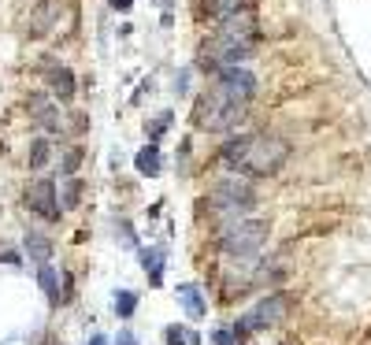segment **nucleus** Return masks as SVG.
<instances>
[{
    "mask_svg": "<svg viewBox=\"0 0 371 345\" xmlns=\"http://www.w3.org/2000/svg\"><path fill=\"white\" fill-rule=\"evenodd\" d=\"M141 263H145L149 282L160 286V282H164V249H141Z\"/></svg>",
    "mask_w": 371,
    "mask_h": 345,
    "instance_id": "nucleus-14",
    "label": "nucleus"
},
{
    "mask_svg": "<svg viewBox=\"0 0 371 345\" xmlns=\"http://www.w3.org/2000/svg\"><path fill=\"white\" fill-rule=\"evenodd\" d=\"M171 119H175V115H171V112H160V115H156V119H152V123H149V126H145V134H149V141H156V138H160V134H164V130L171 126Z\"/></svg>",
    "mask_w": 371,
    "mask_h": 345,
    "instance_id": "nucleus-22",
    "label": "nucleus"
},
{
    "mask_svg": "<svg viewBox=\"0 0 371 345\" xmlns=\"http://www.w3.org/2000/svg\"><path fill=\"white\" fill-rule=\"evenodd\" d=\"M216 89H223L227 97H234V100H242V104H249L256 97V89H260V82H256V74L249 71V67H223V71H216Z\"/></svg>",
    "mask_w": 371,
    "mask_h": 345,
    "instance_id": "nucleus-7",
    "label": "nucleus"
},
{
    "mask_svg": "<svg viewBox=\"0 0 371 345\" xmlns=\"http://www.w3.org/2000/svg\"><path fill=\"white\" fill-rule=\"evenodd\" d=\"M22 245H26V253H30V260H34V263H48V256H52V242H48L45 234L30 230Z\"/></svg>",
    "mask_w": 371,
    "mask_h": 345,
    "instance_id": "nucleus-15",
    "label": "nucleus"
},
{
    "mask_svg": "<svg viewBox=\"0 0 371 345\" xmlns=\"http://www.w3.org/2000/svg\"><path fill=\"white\" fill-rule=\"evenodd\" d=\"M245 119V104L227 97L223 89L211 86L208 93H201L193 104V126L197 130H208V134H219V130H234L237 123Z\"/></svg>",
    "mask_w": 371,
    "mask_h": 345,
    "instance_id": "nucleus-2",
    "label": "nucleus"
},
{
    "mask_svg": "<svg viewBox=\"0 0 371 345\" xmlns=\"http://www.w3.org/2000/svg\"><path fill=\"white\" fill-rule=\"evenodd\" d=\"M30 119H34L41 130H48V134H60V130H63L60 108H56L48 97H41V93H34V97H30Z\"/></svg>",
    "mask_w": 371,
    "mask_h": 345,
    "instance_id": "nucleus-10",
    "label": "nucleus"
},
{
    "mask_svg": "<svg viewBox=\"0 0 371 345\" xmlns=\"http://www.w3.org/2000/svg\"><path fill=\"white\" fill-rule=\"evenodd\" d=\"M253 48H256V45H245V41H234V37L211 34L208 41H201V48H197V67H201V71L237 67L242 60L253 56Z\"/></svg>",
    "mask_w": 371,
    "mask_h": 345,
    "instance_id": "nucleus-5",
    "label": "nucleus"
},
{
    "mask_svg": "<svg viewBox=\"0 0 371 345\" xmlns=\"http://www.w3.org/2000/svg\"><path fill=\"white\" fill-rule=\"evenodd\" d=\"M26 204H30L41 219H60V197H56V182L52 178H37L26 190Z\"/></svg>",
    "mask_w": 371,
    "mask_h": 345,
    "instance_id": "nucleus-8",
    "label": "nucleus"
},
{
    "mask_svg": "<svg viewBox=\"0 0 371 345\" xmlns=\"http://www.w3.org/2000/svg\"><path fill=\"white\" fill-rule=\"evenodd\" d=\"M211 341L216 345H237V334H234V327H219L216 334H211Z\"/></svg>",
    "mask_w": 371,
    "mask_h": 345,
    "instance_id": "nucleus-23",
    "label": "nucleus"
},
{
    "mask_svg": "<svg viewBox=\"0 0 371 345\" xmlns=\"http://www.w3.org/2000/svg\"><path fill=\"white\" fill-rule=\"evenodd\" d=\"M89 345H108V338H104V334H93V338H89Z\"/></svg>",
    "mask_w": 371,
    "mask_h": 345,
    "instance_id": "nucleus-27",
    "label": "nucleus"
},
{
    "mask_svg": "<svg viewBox=\"0 0 371 345\" xmlns=\"http://www.w3.org/2000/svg\"><path fill=\"white\" fill-rule=\"evenodd\" d=\"M82 149H78V145H67V149H63V160H60V178L63 175H74V167L82 164Z\"/></svg>",
    "mask_w": 371,
    "mask_h": 345,
    "instance_id": "nucleus-21",
    "label": "nucleus"
},
{
    "mask_svg": "<svg viewBox=\"0 0 371 345\" xmlns=\"http://www.w3.org/2000/svg\"><path fill=\"white\" fill-rule=\"evenodd\" d=\"M178 301H182V308L193 315V320H201V315H208V301L201 294V286L197 282H182L178 286Z\"/></svg>",
    "mask_w": 371,
    "mask_h": 345,
    "instance_id": "nucleus-11",
    "label": "nucleus"
},
{
    "mask_svg": "<svg viewBox=\"0 0 371 345\" xmlns=\"http://www.w3.org/2000/svg\"><path fill=\"white\" fill-rule=\"evenodd\" d=\"M219 160L249 178H263V175H275L289 160V141L275 134H242L223 145Z\"/></svg>",
    "mask_w": 371,
    "mask_h": 345,
    "instance_id": "nucleus-1",
    "label": "nucleus"
},
{
    "mask_svg": "<svg viewBox=\"0 0 371 345\" xmlns=\"http://www.w3.org/2000/svg\"><path fill=\"white\" fill-rule=\"evenodd\" d=\"M286 312H289V301H286V294H268L256 308H249L237 323H230L234 327V334L242 338L245 330H268V327H278L286 320Z\"/></svg>",
    "mask_w": 371,
    "mask_h": 345,
    "instance_id": "nucleus-6",
    "label": "nucleus"
},
{
    "mask_svg": "<svg viewBox=\"0 0 371 345\" xmlns=\"http://www.w3.org/2000/svg\"><path fill=\"white\" fill-rule=\"evenodd\" d=\"M268 242V223L263 219H230L219 230V249L223 256H253Z\"/></svg>",
    "mask_w": 371,
    "mask_h": 345,
    "instance_id": "nucleus-4",
    "label": "nucleus"
},
{
    "mask_svg": "<svg viewBox=\"0 0 371 345\" xmlns=\"http://www.w3.org/2000/svg\"><path fill=\"white\" fill-rule=\"evenodd\" d=\"M268 263H263L256 253L253 256H230V268H227V286H234L237 282V289H245V286H253V282H260Z\"/></svg>",
    "mask_w": 371,
    "mask_h": 345,
    "instance_id": "nucleus-9",
    "label": "nucleus"
},
{
    "mask_svg": "<svg viewBox=\"0 0 371 345\" xmlns=\"http://www.w3.org/2000/svg\"><path fill=\"white\" fill-rule=\"evenodd\" d=\"M245 8V0H201V11L208 19H227V15H234V11H242Z\"/></svg>",
    "mask_w": 371,
    "mask_h": 345,
    "instance_id": "nucleus-13",
    "label": "nucleus"
},
{
    "mask_svg": "<svg viewBox=\"0 0 371 345\" xmlns=\"http://www.w3.org/2000/svg\"><path fill=\"white\" fill-rule=\"evenodd\" d=\"M208 204H211L216 216L242 219L249 208H256V185H253V178H245L242 171H237V175H227V178H219L216 185H211Z\"/></svg>",
    "mask_w": 371,
    "mask_h": 345,
    "instance_id": "nucleus-3",
    "label": "nucleus"
},
{
    "mask_svg": "<svg viewBox=\"0 0 371 345\" xmlns=\"http://www.w3.org/2000/svg\"><path fill=\"white\" fill-rule=\"evenodd\" d=\"M37 282H41V289L48 294L52 304H60V268H52V263H41V271H37Z\"/></svg>",
    "mask_w": 371,
    "mask_h": 345,
    "instance_id": "nucleus-17",
    "label": "nucleus"
},
{
    "mask_svg": "<svg viewBox=\"0 0 371 345\" xmlns=\"http://www.w3.org/2000/svg\"><path fill=\"white\" fill-rule=\"evenodd\" d=\"M48 156H52L48 138H34V141H30V167H34V171H41V167L48 164Z\"/></svg>",
    "mask_w": 371,
    "mask_h": 345,
    "instance_id": "nucleus-19",
    "label": "nucleus"
},
{
    "mask_svg": "<svg viewBox=\"0 0 371 345\" xmlns=\"http://www.w3.org/2000/svg\"><path fill=\"white\" fill-rule=\"evenodd\" d=\"M48 89H52V97L71 100V97H74V74H71L67 67H52V71H48Z\"/></svg>",
    "mask_w": 371,
    "mask_h": 345,
    "instance_id": "nucleus-12",
    "label": "nucleus"
},
{
    "mask_svg": "<svg viewBox=\"0 0 371 345\" xmlns=\"http://www.w3.org/2000/svg\"><path fill=\"white\" fill-rule=\"evenodd\" d=\"M134 308H138V294H134V289H119V294H115V315H119V320H130Z\"/></svg>",
    "mask_w": 371,
    "mask_h": 345,
    "instance_id": "nucleus-20",
    "label": "nucleus"
},
{
    "mask_svg": "<svg viewBox=\"0 0 371 345\" xmlns=\"http://www.w3.org/2000/svg\"><path fill=\"white\" fill-rule=\"evenodd\" d=\"M134 167L141 171V175H160V149H156V145L149 141V145H145V149L138 152V160H134Z\"/></svg>",
    "mask_w": 371,
    "mask_h": 345,
    "instance_id": "nucleus-18",
    "label": "nucleus"
},
{
    "mask_svg": "<svg viewBox=\"0 0 371 345\" xmlns=\"http://www.w3.org/2000/svg\"><path fill=\"white\" fill-rule=\"evenodd\" d=\"M108 4H112L115 11H130V8H134V0H108Z\"/></svg>",
    "mask_w": 371,
    "mask_h": 345,
    "instance_id": "nucleus-26",
    "label": "nucleus"
},
{
    "mask_svg": "<svg viewBox=\"0 0 371 345\" xmlns=\"http://www.w3.org/2000/svg\"><path fill=\"white\" fill-rule=\"evenodd\" d=\"M78 197H82V178L63 175L60 178V211H71L78 204Z\"/></svg>",
    "mask_w": 371,
    "mask_h": 345,
    "instance_id": "nucleus-16",
    "label": "nucleus"
},
{
    "mask_svg": "<svg viewBox=\"0 0 371 345\" xmlns=\"http://www.w3.org/2000/svg\"><path fill=\"white\" fill-rule=\"evenodd\" d=\"M115 345H141V341L134 338V330H119V338H115Z\"/></svg>",
    "mask_w": 371,
    "mask_h": 345,
    "instance_id": "nucleus-25",
    "label": "nucleus"
},
{
    "mask_svg": "<svg viewBox=\"0 0 371 345\" xmlns=\"http://www.w3.org/2000/svg\"><path fill=\"white\" fill-rule=\"evenodd\" d=\"M167 345H190V338H186V330L182 327H167Z\"/></svg>",
    "mask_w": 371,
    "mask_h": 345,
    "instance_id": "nucleus-24",
    "label": "nucleus"
}]
</instances>
